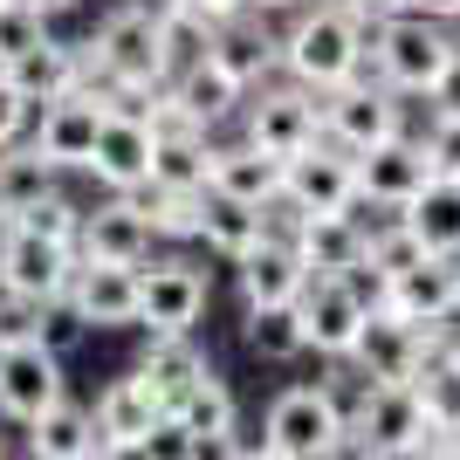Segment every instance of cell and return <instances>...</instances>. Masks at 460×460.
<instances>
[{"mask_svg": "<svg viewBox=\"0 0 460 460\" xmlns=\"http://www.w3.org/2000/svg\"><path fill=\"white\" fill-rule=\"evenodd\" d=\"M241 137H248V145H261V152H275V158L309 152V145L323 137V96L303 90V83H275V90H261V96L248 103Z\"/></svg>", "mask_w": 460, "mask_h": 460, "instance_id": "11", "label": "cell"}, {"mask_svg": "<svg viewBox=\"0 0 460 460\" xmlns=\"http://www.w3.org/2000/svg\"><path fill=\"white\" fill-rule=\"evenodd\" d=\"M41 309L49 303H28L0 282V344H21V337H41Z\"/></svg>", "mask_w": 460, "mask_h": 460, "instance_id": "40", "label": "cell"}, {"mask_svg": "<svg viewBox=\"0 0 460 460\" xmlns=\"http://www.w3.org/2000/svg\"><path fill=\"white\" fill-rule=\"evenodd\" d=\"M192 7H199V14H213V21H227V14H241L248 0H192Z\"/></svg>", "mask_w": 460, "mask_h": 460, "instance_id": "45", "label": "cell"}, {"mask_svg": "<svg viewBox=\"0 0 460 460\" xmlns=\"http://www.w3.org/2000/svg\"><path fill=\"white\" fill-rule=\"evenodd\" d=\"M0 234H7V213H0Z\"/></svg>", "mask_w": 460, "mask_h": 460, "instance_id": "48", "label": "cell"}, {"mask_svg": "<svg viewBox=\"0 0 460 460\" xmlns=\"http://www.w3.org/2000/svg\"><path fill=\"white\" fill-rule=\"evenodd\" d=\"M405 227L420 234L426 254H460V179H426V192L412 199V207L399 213Z\"/></svg>", "mask_w": 460, "mask_h": 460, "instance_id": "32", "label": "cell"}, {"mask_svg": "<svg viewBox=\"0 0 460 460\" xmlns=\"http://www.w3.org/2000/svg\"><path fill=\"white\" fill-rule=\"evenodd\" d=\"M405 131V103L392 83H371V76H350L337 90H323V137L330 145H344L350 158L385 145V137Z\"/></svg>", "mask_w": 460, "mask_h": 460, "instance_id": "7", "label": "cell"}, {"mask_svg": "<svg viewBox=\"0 0 460 460\" xmlns=\"http://www.w3.org/2000/svg\"><path fill=\"white\" fill-rule=\"evenodd\" d=\"M371 62V28L350 14L344 0H316L296 14V28L282 35V76L303 83V90H337V83L365 76Z\"/></svg>", "mask_w": 460, "mask_h": 460, "instance_id": "1", "label": "cell"}, {"mask_svg": "<svg viewBox=\"0 0 460 460\" xmlns=\"http://www.w3.org/2000/svg\"><path fill=\"white\" fill-rule=\"evenodd\" d=\"M234 275H241V296H248V303H296L303 282H309V261L296 254L288 227H269L241 261H234Z\"/></svg>", "mask_w": 460, "mask_h": 460, "instance_id": "20", "label": "cell"}, {"mask_svg": "<svg viewBox=\"0 0 460 460\" xmlns=\"http://www.w3.org/2000/svg\"><path fill=\"white\" fill-rule=\"evenodd\" d=\"M165 96H172V111H186L199 131H213V124H227V117H234V103L248 96V83L227 76V69L213 62V49H207L192 69H179V76L165 83Z\"/></svg>", "mask_w": 460, "mask_h": 460, "instance_id": "27", "label": "cell"}, {"mask_svg": "<svg viewBox=\"0 0 460 460\" xmlns=\"http://www.w3.org/2000/svg\"><path fill=\"white\" fill-rule=\"evenodd\" d=\"M426 358H433V330L399 316V309H385V303H371V316H365V330H358L344 365H358L365 385H412L426 371Z\"/></svg>", "mask_w": 460, "mask_h": 460, "instance_id": "5", "label": "cell"}, {"mask_svg": "<svg viewBox=\"0 0 460 460\" xmlns=\"http://www.w3.org/2000/svg\"><path fill=\"white\" fill-rule=\"evenodd\" d=\"M378 303L412 316V323H426V330L460 316V254H420L405 275H392V282L378 288Z\"/></svg>", "mask_w": 460, "mask_h": 460, "instance_id": "14", "label": "cell"}, {"mask_svg": "<svg viewBox=\"0 0 460 460\" xmlns=\"http://www.w3.org/2000/svg\"><path fill=\"white\" fill-rule=\"evenodd\" d=\"M426 103H433V117H460V56H454V69L433 83V96H426Z\"/></svg>", "mask_w": 460, "mask_h": 460, "instance_id": "43", "label": "cell"}, {"mask_svg": "<svg viewBox=\"0 0 460 460\" xmlns=\"http://www.w3.org/2000/svg\"><path fill=\"white\" fill-rule=\"evenodd\" d=\"M35 7H41L49 21H56V14H69V7H83V0H35Z\"/></svg>", "mask_w": 460, "mask_h": 460, "instance_id": "47", "label": "cell"}, {"mask_svg": "<svg viewBox=\"0 0 460 460\" xmlns=\"http://www.w3.org/2000/svg\"><path fill=\"white\" fill-rule=\"evenodd\" d=\"M152 145H158L152 124H137V117H103L96 152H90V179H103L111 192H131L137 179H152Z\"/></svg>", "mask_w": 460, "mask_h": 460, "instance_id": "23", "label": "cell"}, {"mask_svg": "<svg viewBox=\"0 0 460 460\" xmlns=\"http://www.w3.org/2000/svg\"><path fill=\"white\" fill-rule=\"evenodd\" d=\"M28 454L35 460H103V426H96V405H76V399H56L28 426Z\"/></svg>", "mask_w": 460, "mask_h": 460, "instance_id": "26", "label": "cell"}, {"mask_svg": "<svg viewBox=\"0 0 460 460\" xmlns=\"http://www.w3.org/2000/svg\"><path fill=\"white\" fill-rule=\"evenodd\" d=\"M158 420H165V399H158L137 371H124V378H111L96 392V426H103V447H111V454H137V440H145Z\"/></svg>", "mask_w": 460, "mask_h": 460, "instance_id": "21", "label": "cell"}, {"mask_svg": "<svg viewBox=\"0 0 460 460\" xmlns=\"http://www.w3.org/2000/svg\"><path fill=\"white\" fill-rule=\"evenodd\" d=\"M7 76L21 83V96H28V103H56V96L83 90V76H90V56L49 35L41 49H28V56H21L14 69H7Z\"/></svg>", "mask_w": 460, "mask_h": 460, "instance_id": "29", "label": "cell"}, {"mask_svg": "<svg viewBox=\"0 0 460 460\" xmlns=\"http://www.w3.org/2000/svg\"><path fill=\"white\" fill-rule=\"evenodd\" d=\"M213 62H220L227 76H241L248 90H261V76L282 69V35H269V28L254 21V7H241V14H227L213 28Z\"/></svg>", "mask_w": 460, "mask_h": 460, "instance_id": "25", "label": "cell"}, {"mask_svg": "<svg viewBox=\"0 0 460 460\" xmlns=\"http://www.w3.org/2000/svg\"><path fill=\"white\" fill-rule=\"evenodd\" d=\"M90 69L103 76H131V83H165V41H158V7H117V14L96 21Z\"/></svg>", "mask_w": 460, "mask_h": 460, "instance_id": "9", "label": "cell"}, {"mask_svg": "<svg viewBox=\"0 0 460 460\" xmlns=\"http://www.w3.org/2000/svg\"><path fill=\"white\" fill-rule=\"evenodd\" d=\"M137 282H145L137 330H192L213 303L207 269H192V261H152V269H137Z\"/></svg>", "mask_w": 460, "mask_h": 460, "instance_id": "16", "label": "cell"}, {"mask_svg": "<svg viewBox=\"0 0 460 460\" xmlns=\"http://www.w3.org/2000/svg\"><path fill=\"white\" fill-rule=\"evenodd\" d=\"M56 399H69L62 350H49L41 337L0 344V420H7V426H35Z\"/></svg>", "mask_w": 460, "mask_h": 460, "instance_id": "8", "label": "cell"}, {"mask_svg": "<svg viewBox=\"0 0 460 460\" xmlns=\"http://www.w3.org/2000/svg\"><path fill=\"white\" fill-rule=\"evenodd\" d=\"M358 207V158L344 152V145H330V137H316L309 152L288 158V179H282V213L296 220V213H344Z\"/></svg>", "mask_w": 460, "mask_h": 460, "instance_id": "12", "label": "cell"}, {"mask_svg": "<svg viewBox=\"0 0 460 460\" xmlns=\"http://www.w3.org/2000/svg\"><path fill=\"white\" fill-rule=\"evenodd\" d=\"M28 111H35V103H28V96H21V83L0 69V145H14V137L28 131Z\"/></svg>", "mask_w": 460, "mask_h": 460, "instance_id": "42", "label": "cell"}, {"mask_svg": "<svg viewBox=\"0 0 460 460\" xmlns=\"http://www.w3.org/2000/svg\"><path fill=\"white\" fill-rule=\"evenodd\" d=\"M241 344H248L261 365H288V358H303V350H309L303 309H296V303H248V316H241Z\"/></svg>", "mask_w": 460, "mask_h": 460, "instance_id": "33", "label": "cell"}, {"mask_svg": "<svg viewBox=\"0 0 460 460\" xmlns=\"http://www.w3.org/2000/svg\"><path fill=\"white\" fill-rule=\"evenodd\" d=\"M124 199L152 220L158 241H199V192H179V186H158V179H137Z\"/></svg>", "mask_w": 460, "mask_h": 460, "instance_id": "35", "label": "cell"}, {"mask_svg": "<svg viewBox=\"0 0 460 460\" xmlns=\"http://www.w3.org/2000/svg\"><path fill=\"white\" fill-rule=\"evenodd\" d=\"M254 14H282V7H309V0H248Z\"/></svg>", "mask_w": 460, "mask_h": 460, "instance_id": "46", "label": "cell"}, {"mask_svg": "<svg viewBox=\"0 0 460 460\" xmlns=\"http://www.w3.org/2000/svg\"><path fill=\"white\" fill-rule=\"evenodd\" d=\"M179 420H186V433L199 440V454H220V447L241 433V405H234V392H227V378L213 371V378H199L186 392V399L172 405Z\"/></svg>", "mask_w": 460, "mask_h": 460, "instance_id": "31", "label": "cell"}, {"mask_svg": "<svg viewBox=\"0 0 460 460\" xmlns=\"http://www.w3.org/2000/svg\"><path fill=\"white\" fill-rule=\"evenodd\" d=\"M433 179V158H426V137H385L371 152H358V207L378 213H405Z\"/></svg>", "mask_w": 460, "mask_h": 460, "instance_id": "13", "label": "cell"}, {"mask_svg": "<svg viewBox=\"0 0 460 460\" xmlns=\"http://www.w3.org/2000/svg\"><path fill=\"white\" fill-rule=\"evenodd\" d=\"M14 227H35V234H49V241H76L83 234V207L62 199V192H49V199H35L28 213H14Z\"/></svg>", "mask_w": 460, "mask_h": 460, "instance_id": "38", "label": "cell"}, {"mask_svg": "<svg viewBox=\"0 0 460 460\" xmlns=\"http://www.w3.org/2000/svg\"><path fill=\"white\" fill-rule=\"evenodd\" d=\"M69 309H76L90 330H137L145 316V282L124 261H83L76 288H69Z\"/></svg>", "mask_w": 460, "mask_h": 460, "instance_id": "15", "label": "cell"}, {"mask_svg": "<svg viewBox=\"0 0 460 460\" xmlns=\"http://www.w3.org/2000/svg\"><path fill=\"white\" fill-rule=\"evenodd\" d=\"M365 220H358V207L344 213H296L288 220V241H296V254L309 261V275H350L365 269Z\"/></svg>", "mask_w": 460, "mask_h": 460, "instance_id": "18", "label": "cell"}, {"mask_svg": "<svg viewBox=\"0 0 460 460\" xmlns=\"http://www.w3.org/2000/svg\"><path fill=\"white\" fill-rule=\"evenodd\" d=\"M152 220L124 199V192H111L103 207L83 213V234H76V254L83 261H124V269H145L152 261Z\"/></svg>", "mask_w": 460, "mask_h": 460, "instance_id": "17", "label": "cell"}, {"mask_svg": "<svg viewBox=\"0 0 460 460\" xmlns=\"http://www.w3.org/2000/svg\"><path fill=\"white\" fill-rule=\"evenodd\" d=\"M137 378L152 385L158 399H165V412H172L199 378H213V365H207V350L192 344V330H152V344L137 358Z\"/></svg>", "mask_w": 460, "mask_h": 460, "instance_id": "24", "label": "cell"}, {"mask_svg": "<svg viewBox=\"0 0 460 460\" xmlns=\"http://www.w3.org/2000/svg\"><path fill=\"white\" fill-rule=\"evenodd\" d=\"M76 269H83L76 241H49V234L7 220V234H0V282L14 296H28V303H69Z\"/></svg>", "mask_w": 460, "mask_h": 460, "instance_id": "6", "label": "cell"}, {"mask_svg": "<svg viewBox=\"0 0 460 460\" xmlns=\"http://www.w3.org/2000/svg\"><path fill=\"white\" fill-rule=\"evenodd\" d=\"M96 131H103V103L90 90H69L56 103H41V124H35V145L56 158L62 172H90V152H96Z\"/></svg>", "mask_w": 460, "mask_h": 460, "instance_id": "19", "label": "cell"}, {"mask_svg": "<svg viewBox=\"0 0 460 460\" xmlns=\"http://www.w3.org/2000/svg\"><path fill=\"white\" fill-rule=\"evenodd\" d=\"M426 158H433V172H440V179H460V117H433Z\"/></svg>", "mask_w": 460, "mask_h": 460, "instance_id": "41", "label": "cell"}, {"mask_svg": "<svg viewBox=\"0 0 460 460\" xmlns=\"http://www.w3.org/2000/svg\"><path fill=\"white\" fill-rule=\"evenodd\" d=\"M261 447L269 460H323L350 447V412L330 385H288L275 392L269 420H261Z\"/></svg>", "mask_w": 460, "mask_h": 460, "instance_id": "4", "label": "cell"}, {"mask_svg": "<svg viewBox=\"0 0 460 460\" xmlns=\"http://www.w3.org/2000/svg\"><path fill=\"white\" fill-rule=\"evenodd\" d=\"M56 158L41 152L35 137H14V145H0V213L14 220V213H28L35 199H49L56 192Z\"/></svg>", "mask_w": 460, "mask_h": 460, "instance_id": "30", "label": "cell"}, {"mask_svg": "<svg viewBox=\"0 0 460 460\" xmlns=\"http://www.w3.org/2000/svg\"><path fill=\"white\" fill-rule=\"evenodd\" d=\"M213 28L220 21L199 14L192 0H158V41H165V83L179 76V69H192V62L213 49Z\"/></svg>", "mask_w": 460, "mask_h": 460, "instance_id": "34", "label": "cell"}, {"mask_svg": "<svg viewBox=\"0 0 460 460\" xmlns=\"http://www.w3.org/2000/svg\"><path fill=\"white\" fill-rule=\"evenodd\" d=\"M412 385H420V399H426V420L447 426V433H460V337L433 350V358H426V371H420Z\"/></svg>", "mask_w": 460, "mask_h": 460, "instance_id": "36", "label": "cell"}, {"mask_svg": "<svg viewBox=\"0 0 460 460\" xmlns=\"http://www.w3.org/2000/svg\"><path fill=\"white\" fill-rule=\"evenodd\" d=\"M137 454H145V460H192V454H199V440L186 433V420H179V412H165V420L137 440Z\"/></svg>", "mask_w": 460, "mask_h": 460, "instance_id": "39", "label": "cell"}, {"mask_svg": "<svg viewBox=\"0 0 460 460\" xmlns=\"http://www.w3.org/2000/svg\"><path fill=\"white\" fill-rule=\"evenodd\" d=\"M269 207H254V199H234V192H199V241H207L220 261H241V254L269 234Z\"/></svg>", "mask_w": 460, "mask_h": 460, "instance_id": "28", "label": "cell"}, {"mask_svg": "<svg viewBox=\"0 0 460 460\" xmlns=\"http://www.w3.org/2000/svg\"><path fill=\"white\" fill-rule=\"evenodd\" d=\"M405 7H412V14H433V21H447V28L460 21V0H405Z\"/></svg>", "mask_w": 460, "mask_h": 460, "instance_id": "44", "label": "cell"}, {"mask_svg": "<svg viewBox=\"0 0 460 460\" xmlns=\"http://www.w3.org/2000/svg\"><path fill=\"white\" fill-rule=\"evenodd\" d=\"M454 56H460V41L447 35V21L412 14V7L371 28V69L399 96H433V83L454 69Z\"/></svg>", "mask_w": 460, "mask_h": 460, "instance_id": "3", "label": "cell"}, {"mask_svg": "<svg viewBox=\"0 0 460 460\" xmlns=\"http://www.w3.org/2000/svg\"><path fill=\"white\" fill-rule=\"evenodd\" d=\"M296 309H303V337L316 358H350V344L371 316V296L358 288V275H309Z\"/></svg>", "mask_w": 460, "mask_h": 460, "instance_id": "10", "label": "cell"}, {"mask_svg": "<svg viewBox=\"0 0 460 460\" xmlns=\"http://www.w3.org/2000/svg\"><path fill=\"white\" fill-rule=\"evenodd\" d=\"M350 447L371 460H426L454 454V433L426 420L420 385H365V399L350 412Z\"/></svg>", "mask_w": 460, "mask_h": 460, "instance_id": "2", "label": "cell"}, {"mask_svg": "<svg viewBox=\"0 0 460 460\" xmlns=\"http://www.w3.org/2000/svg\"><path fill=\"white\" fill-rule=\"evenodd\" d=\"M41 41H49V14H41L35 0H0V69H14Z\"/></svg>", "mask_w": 460, "mask_h": 460, "instance_id": "37", "label": "cell"}, {"mask_svg": "<svg viewBox=\"0 0 460 460\" xmlns=\"http://www.w3.org/2000/svg\"><path fill=\"white\" fill-rule=\"evenodd\" d=\"M282 179H288V158L261 152V145H213V192H234V199H254V207H282Z\"/></svg>", "mask_w": 460, "mask_h": 460, "instance_id": "22", "label": "cell"}]
</instances>
